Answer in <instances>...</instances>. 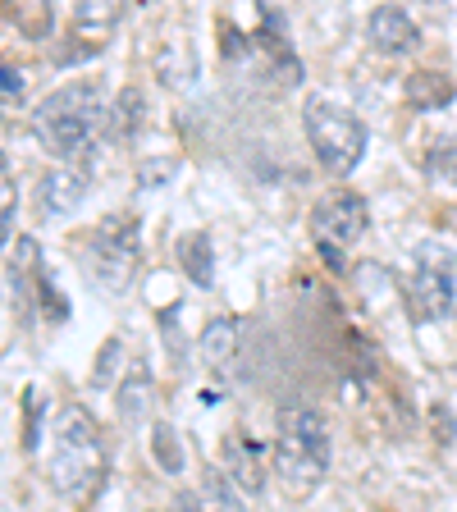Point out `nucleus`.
Segmentation results:
<instances>
[{"mask_svg":"<svg viewBox=\"0 0 457 512\" xmlns=\"http://www.w3.org/2000/svg\"><path fill=\"white\" fill-rule=\"evenodd\" d=\"M110 119L96 83H64L32 110V133L55 160H78L96 147V133Z\"/></svg>","mask_w":457,"mask_h":512,"instance_id":"nucleus-1","label":"nucleus"},{"mask_svg":"<svg viewBox=\"0 0 457 512\" xmlns=\"http://www.w3.org/2000/svg\"><path fill=\"white\" fill-rule=\"evenodd\" d=\"M275 471L293 490H307L330 471V430H325L320 412H311V407H288L284 412L275 439Z\"/></svg>","mask_w":457,"mask_h":512,"instance_id":"nucleus-2","label":"nucleus"},{"mask_svg":"<svg viewBox=\"0 0 457 512\" xmlns=\"http://www.w3.org/2000/svg\"><path fill=\"white\" fill-rule=\"evenodd\" d=\"M302 128H307V142L316 151V160L330 174H352L366 156V124L352 115L339 101H325V96H311L302 106Z\"/></svg>","mask_w":457,"mask_h":512,"instance_id":"nucleus-3","label":"nucleus"},{"mask_svg":"<svg viewBox=\"0 0 457 512\" xmlns=\"http://www.w3.org/2000/svg\"><path fill=\"white\" fill-rule=\"evenodd\" d=\"M138 256H142L138 215L115 211V215H106V220L96 224L92 252H87V275H92L101 288L119 293V288H128L133 270H138Z\"/></svg>","mask_w":457,"mask_h":512,"instance_id":"nucleus-4","label":"nucleus"},{"mask_svg":"<svg viewBox=\"0 0 457 512\" xmlns=\"http://www.w3.org/2000/svg\"><path fill=\"white\" fill-rule=\"evenodd\" d=\"M412 311H416V320H453L457 316V252L453 247H444V243L416 247Z\"/></svg>","mask_w":457,"mask_h":512,"instance_id":"nucleus-5","label":"nucleus"},{"mask_svg":"<svg viewBox=\"0 0 457 512\" xmlns=\"http://www.w3.org/2000/svg\"><path fill=\"white\" fill-rule=\"evenodd\" d=\"M366 224H371V211H366L362 192H352V188L325 192L316 202V211H311L316 247H334V252H348V247L366 234Z\"/></svg>","mask_w":457,"mask_h":512,"instance_id":"nucleus-6","label":"nucleus"},{"mask_svg":"<svg viewBox=\"0 0 457 512\" xmlns=\"http://www.w3.org/2000/svg\"><path fill=\"white\" fill-rule=\"evenodd\" d=\"M366 37L380 55H412L421 46V28L412 23V14L398 10V5H380L366 19Z\"/></svg>","mask_w":457,"mask_h":512,"instance_id":"nucleus-7","label":"nucleus"},{"mask_svg":"<svg viewBox=\"0 0 457 512\" xmlns=\"http://www.w3.org/2000/svg\"><path fill=\"white\" fill-rule=\"evenodd\" d=\"M83 197H87V174L69 170V165L42 174V183H37V211L42 215H69L83 206Z\"/></svg>","mask_w":457,"mask_h":512,"instance_id":"nucleus-8","label":"nucleus"},{"mask_svg":"<svg viewBox=\"0 0 457 512\" xmlns=\"http://www.w3.org/2000/svg\"><path fill=\"white\" fill-rule=\"evenodd\" d=\"M151 398H156V380H151V371L138 362L124 375V384H119V394H115L119 421H124V426H142L151 412Z\"/></svg>","mask_w":457,"mask_h":512,"instance_id":"nucleus-9","label":"nucleus"},{"mask_svg":"<svg viewBox=\"0 0 457 512\" xmlns=\"http://www.w3.org/2000/svg\"><path fill=\"white\" fill-rule=\"evenodd\" d=\"M55 448H78V453H101V426L87 407H60L55 416Z\"/></svg>","mask_w":457,"mask_h":512,"instance_id":"nucleus-10","label":"nucleus"},{"mask_svg":"<svg viewBox=\"0 0 457 512\" xmlns=\"http://www.w3.org/2000/svg\"><path fill=\"white\" fill-rule=\"evenodd\" d=\"M224 467H229V476H234L238 490L261 494V485H266L261 444H252V439H229V444H224Z\"/></svg>","mask_w":457,"mask_h":512,"instance_id":"nucleus-11","label":"nucleus"},{"mask_svg":"<svg viewBox=\"0 0 457 512\" xmlns=\"http://www.w3.org/2000/svg\"><path fill=\"white\" fill-rule=\"evenodd\" d=\"M197 348H202V362L206 366H229L234 362V352H238V320L234 316H215L206 320V330L197 334Z\"/></svg>","mask_w":457,"mask_h":512,"instance_id":"nucleus-12","label":"nucleus"},{"mask_svg":"<svg viewBox=\"0 0 457 512\" xmlns=\"http://www.w3.org/2000/svg\"><path fill=\"white\" fill-rule=\"evenodd\" d=\"M179 266H183V275H188V284H197V288L215 284V252H211V238H206L202 229L179 238Z\"/></svg>","mask_w":457,"mask_h":512,"instance_id":"nucleus-13","label":"nucleus"},{"mask_svg":"<svg viewBox=\"0 0 457 512\" xmlns=\"http://www.w3.org/2000/svg\"><path fill=\"white\" fill-rule=\"evenodd\" d=\"M403 92H407V101H412V106L439 110V106H448V101H453L457 87H453V78L439 74V69H416V74H407Z\"/></svg>","mask_w":457,"mask_h":512,"instance_id":"nucleus-14","label":"nucleus"},{"mask_svg":"<svg viewBox=\"0 0 457 512\" xmlns=\"http://www.w3.org/2000/svg\"><path fill=\"white\" fill-rule=\"evenodd\" d=\"M142 119H147V96L138 92V87H124V92L115 96V110H110L106 128L110 138H133L142 128Z\"/></svg>","mask_w":457,"mask_h":512,"instance_id":"nucleus-15","label":"nucleus"},{"mask_svg":"<svg viewBox=\"0 0 457 512\" xmlns=\"http://www.w3.org/2000/svg\"><path fill=\"white\" fill-rule=\"evenodd\" d=\"M202 499H206V508H211V512H247L243 508V494H238V485H234V476H229V471H220V467H206L202 471Z\"/></svg>","mask_w":457,"mask_h":512,"instance_id":"nucleus-16","label":"nucleus"},{"mask_svg":"<svg viewBox=\"0 0 457 512\" xmlns=\"http://www.w3.org/2000/svg\"><path fill=\"white\" fill-rule=\"evenodd\" d=\"M151 458L160 462V471H170V476H183V444H179V430L170 421H156L151 426Z\"/></svg>","mask_w":457,"mask_h":512,"instance_id":"nucleus-17","label":"nucleus"},{"mask_svg":"<svg viewBox=\"0 0 457 512\" xmlns=\"http://www.w3.org/2000/svg\"><path fill=\"white\" fill-rule=\"evenodd\" d=\"M426 165H430V174H435L439 183H453L457 188V133H444V138L430 142Z\"/></svg>","mask_w":457,"mask_h":512,"instance_id":"nucleus-18","label":"nucleus"},{"mask_svg":"<svg viewBox=\"0 0 457 512\" xmlns=\"http://www.w3.org/2000/svg\"><path fill=\"white\" fill-rule=\"evenodd\" d=\"M119 362H124V343L119 339H106L101 352H96V366H92V389H110L119 375Z\"/></svg>","mask_w":457,"mask_h":512,"instance_id":"nucleus-19","label":"nucleus"},{"mask_svg":"<svg viewBox=\"0 0 457 512\" xmlns=\"http://www.w3.org/2000/svg\"><path fill=\"white\" fill-rule=\"evenodd\" d=\"M23 403H28V430H23V448H28V453H37V448H42L46 403H42V394H37V389H28V394H23Z\"/></svg>","mask_w":457,"mask_h":512,"instance_id":"nucleus-20","label":"nucleus"},{"mask_svg":"<svg viewBox=\"0 0 457 512\" xmlns=\"http://www.w3.org/2000/svg\"><path fill=\"white\" fill-rule=\"evenodd\" d=\"M179 170V160H142L138 165V188H160V183L170 179V174Z\"/></svg>","mask_w":457,"mask_h":512,"instance_id":"nucleus-21","label":"nucleus"},{"mask_svg":"<svg viewBox=\"0 0 457 512\" xmlns=\"http://www.w3.org/2000/svg\"><path fill=\"white\" fill-rule=\"evenodd\" d=\"M0 83H5V110H14L23 101V92H28V78H23V69L5 64V69H0Z\"/></svg>","mask_w":457,"mask_h":512,"instance_id":"nucleus-22","label":"nucleus"},{"mask_svg":"<svg viewBox=\"0 0 457 512\" xmlns=\"http://www.w3.org/2000/svg\"><path fill=\"white\" fill-rule=\"evenodd\" d=\"M37 293H42V307H46V316H51V320H64V316H69V307H64V293H60V288H55L46 275H37Z\"/></svg>","mask_w":457,"mask_h":512,"instance_id":"nucleus-23","label":"nucleus"},{"mask_svg":"<svg viewBox=\"0 0 457 512\" xmlns=\"http://www.w3.org/2000/svg\"><path fill=\"white\" fill-rule=\"evenodd\" d=\"M78 28H87V23H92V28H110V23L119 19V5H106V10H92V5H78Z\"/></svg>","mask_w":457,"mask_h":512,"instance_id":"nucleus-24","label":"nucleus"},{"mask_svg":"<svg viewBox=\"0 0 457 512\" xmlns=\"http://www.w3.org/2000/svg\"><path fill=\"white\" fill-rule=\"evenodd\" d=\"M174 512H211V508H206V499H202V494L179 490V494H174Z\"/></svg>","mask_w":457,"mask_h":512,"instance_id":"nucleus-25","label":"nucleus"}]
</instances>
